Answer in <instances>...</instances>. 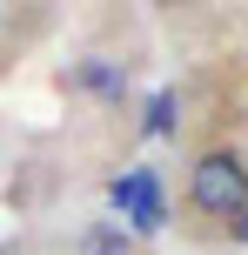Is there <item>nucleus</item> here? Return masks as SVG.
I'll return each mask as SVG.
<instances>
[{
	"instance_id": "nucleus-1",
	"label": "nucleus",
	"mask_w": 248,
	"mask_h": 255,
	"mask_svg": "<svg viewBox=\"0 0 248 255\" xmlns=\"http://www.w3.org/2000/svg\"><path fill=\"white\" fill-rule=\"evenodd\" d=\"M242 202H248V154L235 141H208V148L188 161V175H181V208L195 222H215V229H222Z\"/></svg>"
},
{
	"instance_id": "nucleus-2",
	"label": "nucleus",
	"mask_w": 248,
	"mask_h": 255,
	"mask_svg": "<svg viewBox=\"0 0 248 255\" xmlns=\"http://www.w3.org/2000/svg\"><path fill=\"white\" fill-rule=\"evenodd\" d=\"M81 255H141V249H134V235L121 229V222H87V235H81Z\"/></svg>"
},
{
	"instance_id": "nucleus-3",
	"label": "nucleus",
	"mask_w": 248,
	"mask_h": 255,
	"mask_svg": "<svg viewBox=\"0 0 248 255\" xmlns=\"http://www.w3.org/2000/svg\"><path fill=\"white\" fill-rule=\"evenodd\" d=\"M222 235H228V242H235V249H248V202L235 208V215H228L222 222Z\"/></svg>"
},
{
	"instance_id": "nucleus-4",
	"label": "nucleus",
	"mask_w": 248,
	"mask_h": 255,
	"mask_svg": "<svg viewBox=\"0 0 248 255\" xmlns=\"http://www.w3.org/2000/svg\"><path fill=\"white\" fill-rule=\"evenodd\" d=\"M148 7H168V13H174V7H188V0H148Z\"/></svg>"
},
{
	"instance_id": "nucleus-5",
	"label": "nucleus",
	"mask_w": 248,
	"mask_h": 255,
	"mask_svg": "<svg viewBox=\"0 0 248 255\" xmlns=\"http://www.w3.org/2000/svg\"><path fill=\"white\" fill-rule=\"evenodd\" d=\"M0 27H7V0H0Z\"/></svg>"
}]
</instances>
